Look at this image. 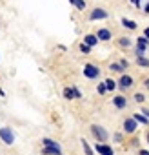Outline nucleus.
I'll return each instance as SVG.
<instances>
[{"mask_svg":"<svg viewBox=\"0 0 149 155\" xmlns=\"http://www.w3.org/2000/svg\"><path fill=\"white\" fill-rule=\"evenodd\" d=\"M91 133H93V137H95L98 142H102V144L109 139L107 130H106L104 126H98V124H91Z\"/></svg>","mask_w":149,"mask_h":155,"instance_id":"1","label":"nucleus"},{"mask_svg":"<svg viewBox=\"0 0 149 155\" xmlns=\"http://www.w3.org/2000/svg\"><path fill=\"white\" fill-rule=\"evenodd\" d=\"M42 146H44V148H60V144H58L56 140L47 139V137H44V139H42Z\"/></svg>","mask_w":149,"mask_h":155,"instance_id":"13","label":"nucleus"},{"mask_svg":"<svg viewBox=\"0 0 149 155\" xmlns=\"http://www.w3.org/2000/svg\"><path fill=\"white\" fill-rule=\"evenodd\" d=\"M145 139H147V142H149V131H147V137H145Z\"/></svg>","mask_w":149,"mask_h":155,"instance_id":"32","label":"nucleus"},{"mask_svg":"<svg viewBox=\"0 0 149 155\" xmlns=\"http://www.w3.org/2000/svg\"><path fill=\"white\" fill-rule=\"evenodd\" d=\"M133 82H135V81H133V77H131V75H122V77H120V81H118L116 84H120L122 90H127V88L133 86Z\"/></svg>","mask_w":149,"mask_h":155,"instance_id":"7","label":"nucleus"},{"mask_svg":"<svg viewBox=\"0 0 149 155\" xmlns=\"http://www.w3.org/2000/svg\"><path fill=\"white\" fill-rule=\"evenodd\" d=\"M98 75H100V69L95 64H86L84 66V77H87V79H97Z\"/></svg>","mask_w":149,"mask_h":155,"instance_id":"4","label":"nucleus"},{"mask_svg":"<svg viewBox=\"0 0 149 155\" xmlns=\"http://www.w3.org/2000/svg\"><path fill=\"white\" fill-rule=\"evenodd\" d=\"M136 62H138V66H144V68H149V60H147L145 57H136Z\"/></svg>","mask_w":149,"mask_h":155,"instance_id":"22","label":"nucleus"},{"mask_svg":"<svg viewBox=\"0 0 149 155\" xmlns=\"http://www.w3.org/2000/svg\"><path fill=\"white\" fill-rule=\"evenodd\" d=\"M95 151L97 153H100V155H115V151H113V148L109 146V144H102V142H97V146H95Z\"/></svg>","mask_w":149,"mask_h":155,"instance_id":"5","label":"nucleus"},{"mask_svg":"<svg viewBox=\"0 0 149 155\" xmlns=\"http://www.w3.org/2000/svg\"><path fill=\"white\" fill-rule=\"evenodd\" d=\"M135 101H136V102H140V104H142V102H144V101H145V97H144V95H142V93H136V95H135Z\"/></svg>","mask_w":149,"mask_h":155,"instance_id":"25","label":"nucleus"},{"mask_svg":"<svg viewBox=\"0 0 149 155\" xmlns=\"http://www.w3.org/2000/svg\"><path fill=\"white\" fill-rule=\"evenodd\" d=\"M144 37H145V38H147V40H149V28H147V29H145V31H144Z\"/></svg>","mask_w":149,"mask_h":155,"instance_id":"28","label":"nucleus"},{"mask_svg":"<svg viewBox=\"0 0 149 155\" xmlns=\"http://www.w3.org/2000/svg\"><path fill=\"white\" fill-rule=\"evenodd\" d=\"M0 139H2V142H4V144L13 146V144H15V133H13V130H11V128H8V126L0 128Z\"/></svg>","mask_w":149,"mask_h":155,"instance_id":"2","label":"nucleus"},{"mask_svg":"<svg viewBox=\"0 0 149 155\" xmlns=\"http://www.w3.org/2000/svg\"><path fill=\"white\" fill-rule=\"evenodd\" d=\"M113 104H115V108H118V110H124V108L127 106V99H125L124 95H116V97L113 99Z\"/></svg>","mask_w":149,"mask_h":155,"instance_id":"9","label":"nucleus"},{"mask_svg":"<svg viewBox=\"0 0 149 155\" xmlns=\"http://www.w3.org/2000/svg\"><path fill=\"white\" fill-rule=\"evenodd\" d=\"M80 142H82V148H84V153H86V155H95V150L87 144V140H86V139H82Z\"/></svg>","mask_w":149,"mask_h":155,"instance_id":"15","label":"nucleus"},{"mask_svg":"<svg viewBox=\"0 0 149 155\" xmlns=\"http://www.w3.org/2000/svg\"><path fill=\"white\" fill-rule=\"evenodd\" d=\"M131 2H133L135 6H140V0H131Z\"/></svg>","mask_w":149,"mask_h":155,"instance_id":"31","label":"nucleus"},{"mask_svg":"<svg viewBox=\"0 0 149 155\" xmlns=\"http://www.w3.org/2000/svg\"><path fill=\"white\" fill-rule=\"evenodd\" d=\"M109 69H111V71H116V73H122V71H124V68H122L120 64H116V62L109 64Z\"/></svg>","mask_w":149,"mask_h":155,"instance_id":"21","label":"nucleus"},{"mask_svg":"<svg viewBox=\"0 0 149 155\" xmlns=\"http://www.w3.org/2000/svg\"><path fill=\"white\" fill-rule=\"evenodd\" d=\"M80 51H82V53H86V55H87V53H91V48H89V46H86V44H84V42H82V44H80Z\"/></svg>","mask_w":149,"mask_h":155,"instance_id":"23","label":"nucleus"},{"mask_svg":"<svg viewBox=\"0 0 149 155\" xmlns=\"http://www.w3.org/2000/svg\"><path fill=\"white\" fill-rule=\"evenodd\" d=\"M147 46H149V40L145 37H138L136 38V57H144Z\"/></svg>","mask_w":149,"mask_h":155,"instance_id":"3","label":"nucleus"},{"mask_svg":"<svg viewBox=\"0 0 149 155\" xmlns=\"http://www.w3.org/2000/svg\"><path fill=\"white\" fill-rule=\"evenodd\" d=\"M77 9H86V0H69Z\"/></svg>","mask_w":149,"mask_h":155,"instance_id":"18","label":"nucleus"},{"mask_svg":"<svg viewBox=\"0 0 149 155\" xmlns=\"http://www.w3.org/2000/svg\"><path fill=\"white\" fill-rule=\"evenodd\" d=\"M64 99H67V101L77 99V97H74V90H73V88H65V90H64Z\"/></svg>","mask_w":149,"mask_h":155,"instance_id":"17","label":"nucleus"},{"mask_svg":"<svg viewBox=\"0 0 149 155\" xmlns=\"http://www.w3.org/2000/svg\"><path fill=\"white\" fill-rule=\"evenodd\" d=\"M89 18H91V20H98V18H107V11H106V9H102V8H97V9H93V11H91Z\"/></svg>","mask_w":149,"mask_h":155,"instance_id":"8","label":"nucleus"},{"mask_svg":"<svg viewBox=\"0 0 149 155\" xmlns=\"http://www.w3.org/2000/svg\"><path fill=\"white\" fill-rule=\"evenodd\" d=\"M97 90H98V93H100V95H104V93L107 91V88H106V82H104V84H98V88H97Z\"/></svg>","mask_w":149,"mask_h":155,"instance_id":"24","label":"nucleus"},{"mask_svg":"<svg viewBox=\"0 0 149 155\" xmlns=\"http://www.w3.org/2000/svg\"><path fill=\"white\" fill-rule=\"evenodd\" d=\"M142 113H144V115H145V117L149 119V110H147V108H144V110H142Z\"/></svg>","mask_w":149,"mask_h":155,"instance_id":"26","label":"nucleus"},{"mask_svg":"<svg viewBox=\"0 0 149 155\" xmlns=\"http://www.w3.org/2000/svg\"><path fill=\"white\" fill-rule=\"evenodd\" d=\"M144 13H145V15H149V4H145V8H144Z\"/></svg>","mask_w":149,"mask_h":155,"instance_id":"27","label":"nucleus"},{"mask_svg":"<svg viewBox=\"0 0 149 155\" xmlns=\"http://www.w3.org/2000/svg\"><path fill=\"white\" fill-rule=\"evenodd\" d=\"M144 84H145V88L149 90V79H145V81H144Z\"/></svg>","mask_w":149,"mask_h":155,"instance_id":"30","label":"nucleus"},{"mask_svg":"<svg viewBox=\"0 0 149 155\" xmlns=\"http://www.w3.org/2000/svg\"><path fill=\"white\" fill-rule=\"evenodd\" d=\"M133 119H135L136 122H140V124H149V119H147L145 115H142V113H135Z\"/></svg>","mask_w":149,"mask_h":155,"instance_id":"16","label":"nucleus"},{"mask_svg":"<svg viewBox=\"0 0 149 155\" xmlns=\"http://www.w3.org/2000/svg\"><path fill=\"white\" fill-rule=\"evenodd\" d=\"M118 44H120L122 48H129V46H131V40H129L127 37H120V38H118Z\"/></svg>","mask_w":149,"mask_h":155,"instance_id":"19","label":"nucleus"},{"mask_svg":"<svg viewBox=\"0 0 149 155\" xmlns=\"http://www.w3.org/2000/svg\"><path fill=\"white\" fill-rule=\"evenodd\" d=\"M97 38L98 40H111V31L109 29H98V33H97Z\"/></svg>","mask_w":149,"mask_h":155,"instance_id":"10","label":"nucleus"},{"mask_svg":"<svg viewBox=\"0 0 149 155\" xmlns=\"http://www.w3.org/2000/svg\"><path fill=\"white\" fill-rule=\"evenodd\" d=\"M140 155H149V151L147 150H140Z\"/></svg>","mask_w":149,"mask_h":155,"instance_id":"29","label":"nucleus"},{"mask_svg":"<svg viewBox=\"0 0 149 155\" xmlns=\"http://www.w3.org/2000/svg\"><path fill=\"white\" fill-rule=\"evenodd\" d=\"M122 26H124L125 29H131V31L138 28V26H136V22H135V20H129V18H122Z\"/></svg>","mask_w":149,"mask_h":155,"instance_id":"14","label":"nucleus"},{"mask_svg":"<svg viewBox=\"0 0 149 155\" xmlns=\"http://www.w3.org/2000/svg\"><path fill=\"white\" fill-rule=\"evenodd\" d=\"M84 44H86V46H89V48L97 46V44H98V38H97V35H86V37H84Z\"/></svg>","mask_w":149,"mask_h":155,"instance_id":"11","label":"nucleus"},{"mask_svg":"<svg viewBox=\"0 0 149 155\" xmlns=\"http://www.w3.org/2000/svg\"><path fill=\"white\" fill-rule=\"evenodd\" d=\"M116 86H118V84H116L113 79H107V81H106V88H107V91H113Z\"/></svg>","mask_w":149,"mask_h":155,"instance_id":"20","label":"nucleus"},{"mask_svg":"<svg viewBox=\"0 0 149 155\" xmlns=\"http://www.w3.org/2000/svg\"><path fill=\"white\" fill-rule=\"evenodd\" d=\"M42 155H62V148H44L42 146Z\"/></svg>","mask_w":149,"mask_h":155,"instance_id":"12","label":"nucleus"},{"mask_svg":"<svg viewBox=\"0 0 149 155\" xmlns=\"http://www.w3.org/2000/svg\"><path fill=\"white\" fill-rule=\"evenodd\" d=\"M136 126H138V122H136L133 117H129V119L124 120V131H125V133H135V131H136Z\"/></svg>","mask_w":149,"mask_h":155,"instance_id":"6","label":"nucleus"}]
</instances>
